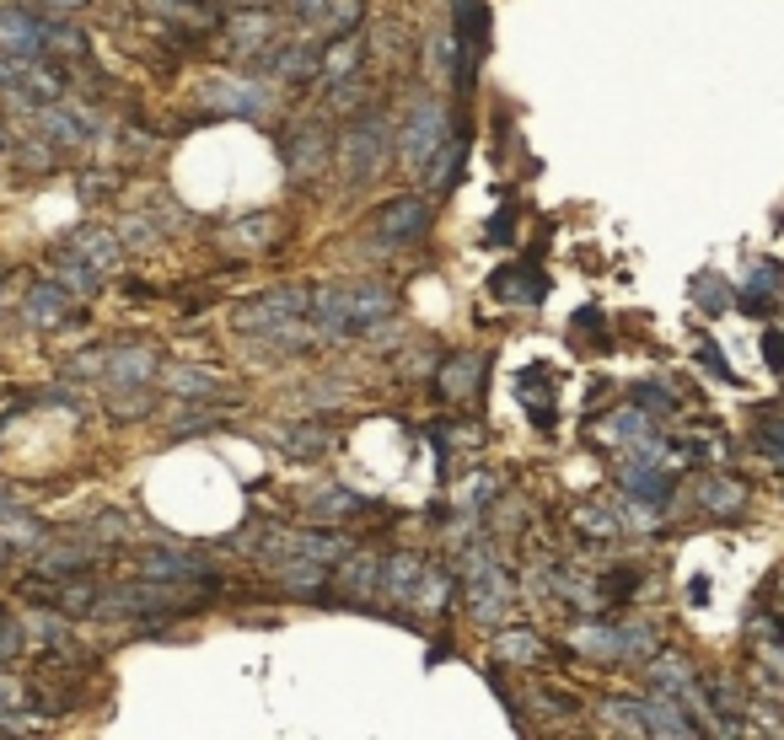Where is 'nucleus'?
I'll use <instances>...</instances> for the list:
<instances>
[{"instance_id": "nucleus-1", "label": "nucleus", "mask_w": 784, "mask_h": 740, "mask_svg": "<svg viewBox=\"0 0 784 740\" xmlns=\"http://www.w3.org/2000/svg\"><path fill=\"white\" fill-rule=\"evenodd\" d=\"M704 499H715V510H730V504L741 499V489H730V484H710V489H704Z\"/></svg>"}]
</instances>
